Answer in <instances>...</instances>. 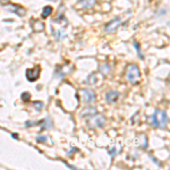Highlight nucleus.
Listing matches in <instances>:
<instances>
[{
	"label": "nucleus",
	"mask_w": 170,
	"mask_h": 170,
	"mask_svg": "<svg viewBox=\"0 0 170 170\" xmlns=\"http://www.w3.org/2000/svg\"><path fill=\"white\" fill-rule=\"evenodd\" d=\"M74 152H77V149L73 148V149L70 150V152H68V155H70V154H72V153H74Z\"/></svg>",
	"instance_id": "aec40b11"
},
{
	"label": "nucleus",
	"mask_w": 170,
	"mask_h": 170,
	"mask_svg": "<svg viewBox=\"0 0 170 170\" xmlns=\"http://www.w3.org/2000/svg\"><path fill=\"white\" fill-rule=\"evenodd\" d=\"M3 1H9V0H0V2H3Z\"/></svg>",
	"instance_id": "412c9836"
},
{
	"label": "nucleus",
	"mask_w": 170,
	"mask_h": 170,
	"mask_svg": "<svg viewBox=\"0 0 170 170\" xmlns=\"http://www.w3.org/2000/svg\"><path fill=\"white\" fill-rule=\"evenodd\" d=\"M36 141L38 142H41V143H44L47 141V136H38L36 137Z\"/></svg>",
	"instance_id": "6ab92c4d"
},
{
	"label": "nucleus",
	"mask_w": 170,
	"mask_h": 170,
	"mask_svg": "<svg viewBox=\"0 0 170 170\" xmlns=\"http://www.w3.org/2000/svg\"><path fill=\"white\" fill-rule=\"evenodd\" d=\"M126 78L130 84H137L141 78V70L137 65L132 64L127 67V73H126Z\"/></svg>",
	"instance_id": "f03ea898"
},
{
	"label": "nucleus",
	"mask_w": 170,
	"mask_h": 170,
	"mask_svg": "<svg viewBox=\"0 0 170 170\" xmlns=\"http://www.w3.org/2000/svg\"><path fill=\"white\" fill-rule=\"evenodd\" d=\"M51 13H52V7H50V6L44 7V8H43V10H42V17L43 18H45V17L50 16V15H51Z\"/></svg>",
	"instance_id": "ddd939ff"
},
{
	"label": "nucleus",
	"mask_w": 170,
	"mask_h": 170,
	"mask_svg": "<svg viewBox=\"0 0 170 170\" xmlns=\"http://www.w3.org/2000/svg\"><path fill=\"white\" fill-rule=\"evenodd\" d=\"M33 106H34V108H35L38 111H41L43 109V107H44L43 106V102H41V101H40V102H39V101H34V102H33Z\"/></svg>",
	"instance_id": "2eb2a0df"
},
{
	"label": "nucleus",
	"mask_w": 170,
	"mask_h": 170,
	"mask_svg": "<svg viewBox=\"0 0 170 170\" xmlns=\"http://www.w3.org/2000/svg\"><path fill=\"white\" fill-rule=\"evenodd\" d=\"M108 153H109V154H110V157L114 159V158L116 157V154L118 153V151L116 150V148H111V149L108 151Z\"/></svg>",
	"instance_id": "a211bd4d"
},
{
	"label": "nucleus",
	"mask_w": 170,
	"mask_h": 170,
	"mask_svg": "<svg viewBox=\"0 0 170 170\" xmlns=\"http://www.w3.org/2000/svg\"><path fill=\"white\" fill-rule=\"evenodd\" d=\"M119 96H120V94H119L118 91H115V90L109 91V92H107L106 94V101L108 103H115V102L118 101Z\"/></svg>",
	"instance_id": "6e6552de"
},
{
	"label": "nucleus",
	"mask_w": 170,
	"mask_h": 170,
	"mask_svg": "<svg viewBox=\"0 0 170 170\" xmlns=\"http://www.w3.org/2000/svg\"><path fill=\"white\" fill-rule=\"evenodd\" d=\"M81 93H82V99H83V101H84L85 103H91V102H94L95 101V93L92 91V90H90V88H84V90H82L81 91Z\"/></svg>",
	"instance_id": "39448f33"
},
{
	"label": "nucleus",
	"mask_w": 170,
	"mask_h": 170,
	"mask_svg": "<svg viewBox=\"0 0 170 170\" xmlns=\"http://www.w3.org/2000/svg\"><path fill=\"white\" fill-rule=\"evenodd\" d=\"M120 23H121V20L119 17H115L105 26V31L107 33H115L120 26Z\"/></svg>",
	"instance_id": "20e7f679"
},
{
	"label": "nucleus",
	"mask_w": 170,
	"mask_h": 170,
	"mask_svg": "<svg viewBox=\"0 0 170 170\" xmlns=\"http://www.w3.org/2000/svg\"><path fill=\"white\" fill-rule=\"evenodd\" d=\"M95 0H78L77 1V6L79 8H84V9H90L93 8L95 6Z\"/></svg>",
	"instance_id": "1a4fd4ad"
},
{
	"label": "nucleus",
	"mask_w": 170,
	"mask_h": 170,
	"mask_svg": "<svg viewBox=\"0 0 170 170\" xmlns=\"http://www.w3.org/2000/svg\"><path fill=\"white\" fill-rule=\"evenodd\" d=\"M151 121H152V125L154 127L166 128L167 124H168V115L166 114V111L157 109L154 111V114L151 116Z\"/></svg>",
	"instance_id": "f257e3e1"
},
{
	"label": "nucleus",
	"mask_w": 170,
	"mask_h": 170,
	"mask_svg": "<svg viewBox=\"0 0 170 170\" xmlns=\"http://www.w3.org/2000/svg\"><path fill=\"white\" fill-rule=\"evenodd\" d=\"M105 123H106V118L103 115H100V114H94L90 116V119H88V124H91V127H103Z\"/></svg>",
	"instance_id": "7ed1b4c3"
},
{
	"label": "nucleus",
	"mask_w": 170,
	"mask_h": 170,
	"mask_svg": "<svg viewBox=\"0 0 170 170\" xmlns=\"http://www.w3.org/2000/svg\"><path fill=\"white\" fill-rule=\"evenodd\" d=\"M39 76H40V67L39 66L26 70V77H27V81H30V82H35L39 78Z\"/></svg>",
	"instance_id": "423d86ee"
},
{
	"label": "nucleus",
	"mask_w": 170,
	"mask_h": 170,
	"mask_svg": "<svg viewBox=\"0 0 170 170\" xmlns=\"http://www.w3.org/2000/svg\"><path fill=\"white\" fill-rule=\"evenodd\" d=\"M110 70H111V67H110L108 64H102L101 66H100V73H101L102 75L109 74Z\"/></svg>",
	"instance_id": "f8f14e48"
},
{
	"label": "nucleus",
	"mask_w": 170,
	"mask_h": 170,
	"mask_svg": "<svg viewBox=\"0 0 170 170\" xmlns=\"http://www.w3.org/2000/svg\"><path fill=\"white\" fill-rule=\"evenodd\" d=\"M7 10L10 11V13H14V14H16L17 16H20V17H24L25 16V14H26V10L21 7V6H17V5H8L7 7Z\"/></svg>",
	"instance_id": "0eeeda50"
},
{
	"label": "nucleus",
	"mask_w": 170,
	"mask_h": 170,
	"mask_svg": "<svg viewBox=\"0 0 170 170\" xmlns=\"http://www.w3.org/2000/svg\"><path fill=\"white\" fill-rule=\"evenodd\" d=\"M65 36H66V33L64 32V30H60V31L57 32L56 39H57V40H61V39H64Z\"/></svg>",
	"instance_id": "f3484780"
},
{
	"label": "nucleus",
	"mask_w": 170,
	"mask_h": 170,
	"mask_svg": "<svg viewBox=\"0 0 170 170\" xmlns=\"http://www.w3.org/2000/svg\"><path fill=\"white\" fill-rule=\"evenodd\" d=\"M21 98L24 102H27V101H30V99H31V94H30L29 92H24V93H22Z\"/></svg>",
	"instance_id": "dca6fc26"
},
{
	"label": "nucleus",
	"mask_w": 170,
	"mask_h": 170,
	"mask_svg": "<svg viewBox=\"0 0 170 170\" xmlns=\"http://www.w3.org/2000/svg\"><path fill=\"white\" fill-rule=\"evenodd\" d=\"M40 125L42 126V129H51L52 128V121L49 117H47L45 119H43L40 121Z\"/></svg>",
	"instance_id": "9d476101"
},
{
	"label": "nucleus",
	"mask_w": 170,
	"mask_h": 170,
	"mask_svg": "<svg viewBox=\"0 0 170 170\" xmlns=\"http://www.w3.org/2000/svg\"><path fill=\"white\" fill-rule=\"evenodd\" d=\"M134 47H135V49H136V51H137V54L138 57H139V59H144V54L142 53V51H141V47H139V44H138L137 42H134Z\"/></svg>",
	"instance_id": "4468645a"
},
{
	"label": "nucleus",
	"mask_w": 170,
	"mask_h": 170,
	"mask_svg": "<svg viewBox=\"0 0 170 170\" xmlns=\"http://www.w3.org/2000/svg\"><path fill=\"white\" fill-rule=\"evenodd\" d=\"M94 114H96L95 108L88 107V108L85 109L84 111H82V117H90V116H92V115H94Z\"/></svg>",
	"instance_id": "9b49d317"
}]
</instances>
